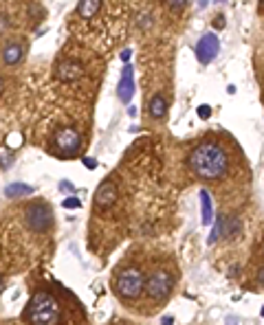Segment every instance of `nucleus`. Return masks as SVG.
<instances>
[{
	"mask_svg": "<svg viewBox=\"0 0 264 325\" xmlns=\"http://www.w3.org/2000/svg\"><path fill=\"white\" fill-rule=\"evenodd\" d=\"M55 145H57V150L64 152L66 156H73L79 150V145H82V136H79L77 130L64 128L55 134Z\"/></svg>",
	"mask_w": 264,
	"mask_h": 325,
	"instance_id": "obj_7",
	"label": "nucleus"
},
{
	"mask_svg": "<svg viewBox=\"0 0 264 325\" xmlns=\"http://www.w3.org/2000/svg\"><path fill=\"white\" fill-rule=\"evenodd\" d=\"M31 191H33V187L26 183H11V185H7L5 196L7 198H22V196H29Z\"/></svg>",
	"mask_w": 264,
	"mask_h": 325,
	"instance_id": "obj_14",
	"label": "nucleus"
},
{
	"mask_svg": "<svg viewBox=\"0 0 264 325\" xmlns=\"http://www.w3.org/2000/svg\"><path fill=\"white\" fill-rule=\"evenodd\" d=\"M257 281H260L262 286H264V268H260V270H257Z\"/></svg>",
	"mask_w": 264,
	"mask_h": 325,
	"instance_id": "obj_26",
	"label": "nucleus"
},
{
	"mask_svg": "<svg viewBox=\"0 0 264 325\" xmlns=\"http://www.w3.org/2000/svg\"><path fill=\"white\" fill-rule=\"evenodd\" d=\"M121 59H123V62H130V51H128V49L121 53Z\"/></svg>",
	"mask_w": 264,
	"mask_h": 325,
	"instance_id": "obj_27",
	"label": "nucleus"
},
{
	"mask_svg": "<svg viewBox=\"0 0 264 325\" xmlns=\"http://www.w3.org/2000/svg\"><path fill=\"white\" fill-rule=\"evenodd\" d=\"M222 229H224V218H218V220H216V227H214V231H211V235H209L207 244H216L218 235L222 233Z\"/></svg>",
	"mask_w": 264,
	"mask_h": 325,
	"instance_id": "obj_17",
	"label": "nucleus"
},
{
	"mask_svg": "<svg viewBox=\"0 0 264 325\" xmlns=\"http://www.w3.org/2000/svg\"><path fill=\"white\" fill-rule=\"evenodd\" d=\"M132 95H135V68L125 62L123 66V73H121V79H119V86H117V97L128 105L132 101Z\"/></svg>",
	"mask_w": 264,
	"mask_h": 325,
	"instance_id": "obj_8",
	"label": "nucleus"
},
{
	"mask_svg": "<svg viewBox=\"0 0 264 325\" xmlns=\"http://www.w3.org/2000/svg\"><path fill=\"white\" fill-rule=\"evenodd\" d=\"M84 165H86L88 169H95V167H97V161H95V158H84Z\"/></svg>",
	"mask_w": 264,
	"mask_h": 325,
	"instance_id": "obj_24",
	"label": "nucleus"
},
{
	"mask_svg": "<svg viewBox=\"0 0 264 325\" xmlns=\"http://www.w3.org/2000/svg\"><path fill=\"white\" fill-rule=\"evenodd\" d=\"M207 3H209V0H198V5H201V7H207Z\"/></svg>",
	"mask_w": 264,
	"mask_h": 325,
	"instance_id": "obj_30",
	"label": "nucleus"
},
{
	"mask_svg": "<svg viewBox=\"0 0 264 325\" xmlns=\"http://www.w3.org/2000/svg\"><path fill=\"white\" fill-rule=\"evenodd\" d=\"M22 44H18V42H11V44H7L5 49H3V62L7 66H16L20 59H22Z\"/></svg>",
	"mask_w": 264,
	"mask_h": 325,
	"instance_id": "obj_11",
	"label": "nucleus"
},
{
	"mask_svg": "<svg viewBox=\"0 0 264 325\" xmlns=\"http://www.w3.org/2000/svg\"><path fill=\"white\" fill-rule=\"evenodd\" d=\"M62 207L69 209V211H73V209H79V207H82V202H79V198L71 196V198H66V200L62 202Z\"/></svg>",
	"mask_w": 264,
	"mask_h": 325,
	"instance_id": "obj_18",
	"label": "nucleus"
},
{
	"mask_svg": "<svg viewBox=\"0 0 264 325\" xmlns=\"http://www.w3.org/2000/svg\"><path fill=\"white\" fill-rule=\"evenodd\" d=\"M201 218H203V227H207L214 220V207H211V196L205 189H201Z\"/></svg>",
	"mask_w": 264,
	"mask_h": 325,
	"instance_id": "obj_12",
	"label": "nucleus"
},
{
	"mask_svg": "<svg viewBox=\"0 0 264 325\" xmlns=\"http://www.w3.org/2000/svg\"><path fill=\"white\" fill-rule=\"evenodd\" d=\"M128 115H130V117L137 115V108H135V105H130V103H128Z\"/></svg>",
	"mask_w": 264,
	"mask_h": 325,
	"instance_id": "obj_28",
	"label": "nucleus"
},
{
	"mask_svg": "<svg viewBox=\"0 0 264 325\" xmlns=\"http://www.w3.org/2000/svg\"><path fill=\"white\" fill-rule=\"evenodd\" d=\"M3 288H5V283H3V279H0V293H3Z\"/></svg>",
	"mask_w": 264,
	"mask_h": 325,
	"instance_id": "obj_31",
	"label": "nucleus"
},
{
	"mask_svg": "<svg viewBox=\"0 0 264 325\" xmlns=\"http://www.w3.org/2000/svg\"><path fill=\"white\" fill-rule=\"evenodd\" d=\"M214 26H216V29H222V26H224V18H216L214 20Z\"/></svg>",
	"mask_w": 264,
	"mask_h": 325,
	"instance_id": "obj_25",
	"label": "nucleus"
},
{
	"mask_svg": "<svg viewBox=\"0 0 264 325\" xmlns=\"http://www.w3.org/2000/svg\"><path fill=\"white\" fill-rule=\"evenodd\" d=\"M165 112H168V101H165V97H163V95L152 97V101H150V115L154 117V119H163Z\"/></svg>",
	"mask_w": 264,
	"mask_h": 325,
	"instance_id": "obj_15",
	"label": "nucleus"
},
{
	"mask_svg": "<svg viewBox=\"0 0 264 325\" xmlns=\"http://www.w3.org/2000/svg\"><path fill=\"white\" fill-rule=\"evenodd\" d=\"M216 3H220V0H216Z\"/></svg>",
	"mask_w": 264,
	"mask_h": 325,
	"instance_id": "obj_33",
	"label": "nucleus"
},
{
	"mask_svg": "<svg viewBox=\"0 0 264 325\" xmlns=\"http://www.w3.org/2000/svg\"><path fill=\"white\" fill-rule=\"evenodd\" d=\"M145 288V279L141 275V270L137 268H125L119 273L117 277V293L123 297V299H137L139 295L143 293Z\"/></svg>",
	"mask_w": 264,
	"mask_h": 325,
	"instance_id": "obj_3",
	"label": "nucleus"
},
{
	"mask_svg": "<svg viewBox=\"0 0 264 325\" xmlns=\"http://www.w3.org/2000/svg\"><path fill=\"white\" fill-rule=\"evenodd\" d=\"M3 90H5V82H3V77H0V95H3Z\"/></svg>",
	"mask_w": 264,
	"mask_h": 325,
	"instance_id": "obj_29",
	"label": "nucleus"
},
{
	"mask_svg": "<svg viewBox=\"0 0 264 325\" xmlns=\"http://www.w3.org/2000/svg\"><path fill=\"white\" fill-rule=\"evenodd\" d=\"M99 7H102V0H79V5H77V13L82 16L84 20H88L92 18L95 13L99 11Z\"/></svg>",
	"mask_w": 264,
	"mask_h": 325,
	"instance_id": "obj_13",
	"label": "nucleus"
},
{
	"mask_svg": "<svg viewBox=\"0 0 264 325\" xmlns=\"http://www.w3.org/2000/svg\"><path fill=\"white\" fill-rule=\"evenodd\" d=\"M236 231H240V222H238L236 218H234V220H229V231H227V237H234V235H236Z\"/></svg>",
	"mask_w": 264,
	"mask_h": 325,
	"instance_id": "obj_19",
	"label": "nucleus"
},
{
	"mask_svg": "<svg viewBox=\"0 0 264 325\" xmlns=\"http://www.w3.org/2000/svg\"><path fill=\"white\" fill-rule=\"evenodd\" d=\"M9 26H11L9 18H7V16H3V13H0V35H3L5 31H9Z\"/></svg>",
	"mask_w": 264,
	"mask_h": 325,
	"instance_id": "obj_20",
	"label": "nucleus"
},
{
	"mask_svg": "<svg viewBox=\"0 0 264 325\" xmlns=\"http://www.w3.org/2000/svg\"><path fill=\"white\" fill-rule=\"evenodd\" d=\"M172 288H174V277H172L170 273H165V270H161V273H154L148 279V283H145V290H148V295L154 301L168 299V295L172 293Z\"/></svg>",
	"mask_w": 264,
	"mask_h": 325,
	"instance_id": "obj_5",
	"label": "nucleus"
},
{
	"mask_svg": "<svg viewBox=\"0 0 264 325\" xmlns=\"http://www.w3.org/2000/svg\"><path fill=\"white\" fill-rule=\"evenodd\" d=\"M218 51H220V40H218L214 33H205V35L198 40V44H196V59L203 66H207V64L214 62Z\"/></svg>",
	"mask_w": 264,
	"mask_h": 325,
	"instance_id": "obj_6",
	"label": "nucleus"
},
{
	"mask_svg": "<svg viewBox=\"0 0 264 325\" xmlns=\"http://www.w3.org/2000/svg\"><path fill=\"white\" fill-rule=\"evenodd\" d=\"M24 220H26V224H29L31 231L44 233V231H49L53 227V211L49 209L46 202H33L31 207L26 209Z\"/></svg>",
	"mask_w": 264,
	"mask_h": 325,
	"instance_id": "obj_4",
	"label": "nucleus"
},
{
	"mask_svg": "<svg viewBox=\"0 0 264 325\" xmlns=\"http://www.w3.org/2000/svg\"><path fill=\"white\" fill-rule=\"evenodd\" d=\"M262 316H264V308H262Z\"/></svg>",
	"mask_w": 264,
	"mask_h": 325,
	"instance_id": "obj_32",
	"label": "nucleus"
},
{
	"mask_svg": "<svg viewBox=\"0 0 264 325\" xmlns=\"http://www.w3.org/2000/svg\"><path fill=\"white\" fill-rule=\"evenodd\" d=\"M168 5L172 7V9H181V7L187 5V0H168Z\"/></svg>",
	"mask_w": 264,
	"mask_h": 325,
	"instance_id": "obj_23",
	"label": "nucleus"
},
{
	"mask_svg": "<svg viewBox=\"0 0 264 325\" xmlns=\"http://www.w3.org/2000/svg\"><path fill=\"white\" fill-rule=\"evenodd\" d=\"M262 5H264V0H262Z\"/></svg>",
	"mask_w": 264,
	"mask_h": 325,
	"instance_id": "obj_34",
	"label": "nucleus"
},
{
	"mask_svg": "<svg viewBox=\"0 0 264 325\" xmlns=\"http://www.w3.org/2000/svg\"><path fill=\"white\" fill-rule=\"evenodd\" d=\"M26 319L33 325H53L59 321V306L53 299V295L40 290L31 297L29 308H26Z\"/></svg>",
	"mask_w": 264,
	"mask_h": 325,
	"instance_id": "obj_2",
	"label": "nucleus"
},
{
	"mask_svg": "<svg viewBox=\"0 0 264 325\" xmlns=\"http://www.w3.org/2000/svg\"><path fill=\"white\" fill-rule=\"evenodd\" d=\"M198 117H201V119H209L211 117V108H209V105H198Z\"/></svg>",
	"mask_w": 264,
	"mask_h": 325,
	"instance_id": "obj_21",
	"label": "nucleus"
},
{
	"mask_svg": "<svg viewBox=\"0 0 264 325\" xmlns=\"http://www.w3.org/2000/svg\"><path fill=\"white\" fill-rule=\"evenodd\" d=\"M59 189H62V191H69V194H73V191H75V187H73L71 180H62V183H59Z\"/></svg>",
	"mask_w": 264,
	"mask_h": 325,
	"instance_id": "obj_22",
	"label": "nucleus"
},
{
	"mask_svg": "<svg viewBox=\"0 0 264 325\" xmlns=\"http://www.w3.org/2000/svg\"><path fill=\"white\" fill-rule=\"evenodd\" d=\"M117 200V185L112 180H104L95 194V204L99 209H110Z\"/></svg>",
	"mask_w": 264,
	"mask_h": 325,
	"instance_id": "obj_10",
	"label": "nucleus"
},
{
	"mask_svg": "<svg viewBox=\"0 0 264 325\" xmlns=\"http://www.w3.org/2000/svg\"><path fill=\"white\" fill-rule=\"evenodd\" d=\"M189 167L194 169L196 176L205 178V180H220L229 171V156L220 145L203 143L191 150Z\"/></svg>",
	"mask_w": 264,
	"mask_h": 325,
	"instance_id": "obj_1",
	"label": "nucleus"
},
{
	"mask_svg": "<svg viewBox=\"0 0 264 325\" xmlns=\"http://www.w3.org/2000/svg\"><path fill=\"white\" fill-rule=\"evenodd\" d=\"M84 75V66L75 62V59H62L55 66V77L62 79V82H75Z\"/></svg>",
	"mask_w": 264,
	"mask_h": 325,
	"instance_id": "obj_9",
	"label": "nucleus"
},
{
	"mask_svg": "<svg viewBox=\"0 0 264 325\" xmlns=\"http://www.w3.org/2000/svg\"><path fill=\"white\" fill-rule=\"evenodd\" d=\"M13 165V154L9 148H0V167L3 169H9Z\"/></svg>",
	"mask_w": 264,
	"mask_h": 325,
	"instance_id": "obj_16",
	"label": "nucleus"
}]
</instances>
